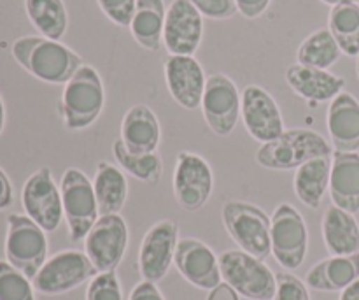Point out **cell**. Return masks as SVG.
<instances>
[{"label": "cell", "instance_id": "obj_1", "mask_svg": "<svg viewBox=\"0 0 359 300\" xmlns=\"http://www.w3.org/2000/svg\"><path fill=\"white\" fill-rule=\"evenodd\" d=\"M13 58L37 79L49 84H67L84 65L69 46L42 35H27L13 42Z\"/></svg>", "mask_w": 359, "mask_h": 300}, {"label": "cell", "instance_id": "obj_2", "mask_svg": "<svg viewBox=\"0 0 359 300\" xmlns=\"http://www.w3.org/2000/svg\"><path fill=\"white\" fill-rule=\"evenodd\" d=\"M332 155V146L321 133L314 130L293 129L263 144L256 153V162L272 171H291L302 167L309 160Z\"/></svg>", "mask_w": 359, "mask_h": 300}, {"label": "cell", "instance_id": "obj_3", "mask_svg": "<svg viewBox=\"0 0 359 300\" xmlns=\"http://www.w3.org/2000/svg\"><path fill=\"white\" fill-rule=\"evenodd\" d=\"M104 102L105 91L100 74L93 67L83 65L63 90L60 111L67 129H88L100 116Z\"/></svg>", "mask_w": 359, "mask_h": 300}, {"label": "cell", "instance_id": "obj_4", "mask_svg": "<svg viewBox=\"0 0 359 300\" xmlns=\"http://www.w3.org/2000/svg\"><path fill=\"white\" fill-rule=\"evenodd\" d=\"M223 221L242 252L258 260L272 253V220L258 206L230 200L223 206Z\"/></svg>", "mask_w": 359, "mask_h": 300}, {"label": "cell", "instance_id": "obj_5", "mask_svg": "<svg viewBox=\"0 0 359 300\" xmlns=\"http://www.w3.org/2000/svg\"><path fill=\"white\" fill-rule=\"evenodd\" d=\"M219 269L224 283L238 295L251 300H273L277 290L276 274L242 249H230L219 256Z\"/></svg>", "mask_w": 359, "mask_h": 300}, {"label": "cell", "instance_id": "obj_6", "mask_svg": "<svg viewBox=\"0 0 359 300\" xmlns=\"http://www.w3.org/2000/svg\"><path fill=\"white\" fill-rule=\"evenodd\" d=\"M48 239L44 230L23 214H9L7 218L6 259L14 269L34 280L46 263Z\"/></svg>", "mask_w": 359, "mask_h": 300}, {"label": "cell", "instance_id": "obj_7", "mask_svg": "<svg viewBox=\"0 0 359 300\" xmlns=\"http://www.w3.org/2000/svg\"><path fill=\"white\" fill-rule=\"evenodd\" d=\"M60 192L70 239L74 242L83 241L97 223L98 206L93 183L77 169H67L62 176Z\"/></svg>", "mask_w": 359, "mask_h": 300}, {"label": "cell", "instance_id": "obj_8", "mask_svg": "<svg viewBox=\"0 0 359 300\" xmlns=\"http://www.w3.org/2000/svg\"><path fill=\"white\" fill-rule=\"evenodd\" d=\"M97 267L91 263L86 253L69 249L56 253L46 260L42 269L34 278V288L44 295H60L81 287L84 281L97 276Z\"/></svg>", "mask_w": 359, "mask_h": 300}, {"label": "cell", "instance_id": "obj_9", "mask_svg": "<svg viewBox=\"0 0 359 300\" xmlns=\"http://www.w3.org/2000/svg\"><path fill=\"white\" fill-rule=\"evenodd\" d=\"M27 216L44 232H55L63 218L62 192L53 179L51 169L42 167L27 179L21 192Z\"/></svg>", "mask_w": 359, "mask_h": 300}, {"label": "cell", "instance_id": "obj_10", "mask_svg": "<svg viewBox=\"0 0 359 300\" xmlns=\"http://www.w3.org/2000/svg\"><path fill=\"white\" fill-rule=\"evenodd\" d=\"M242 97L233 81L224 74L207 77L202 98V111L207 125L216 136L226 137L233 132L241 118Z\"/></svg>", "mask_w": 359, "mask_h": 300}, {"label": "cell", "instance_id": "obj_11", "mask_svg": "<svg viewBox=\"0 0 359 300\" xmlns=\"http://www.w3.org/2000/svg\"><path fill=\"white\" fill-rule=\"evenodd\" d=\"M309 248V235L302 214L290 204H280L272 216V253L284 269H298Z\"/></svg>", "mask_w": 359, "mask_h": 300}, {"label": "cell", "instance_id": "obj_12", "mask_svg": "<svg viewBox=\"0 0 359 300\" xmlns=\"http://www.w3.org/2000/svg\"><path fill=\"white\" fill-rule=\"evenodd\" d=\"M128 246V227L119 214L100 216L84 241L88 259L98 273H111L121 263Z\"/></svg>", "mask_w": 359, "mask_h": 300}, {"label": "cell", "instance_id": "obj_13", "mask_svg": "<svg viewBox=\"0 0 359 300\" xmlns=\"http://www.w3.org/2000/svg\"><path fill=\"white\" fill-rule=\"evenodd\" d=\"M214 178L210 165L200 155L181 153L174 172V195L179 206L186 211L202 209L210 199Z\"/></svg>", "mask_w": 359, "mask_h": 300}, {"label": "cell", "instance_id": "obj_14", "mask_svg": "<svg viewBox=\"0 0 359 300\" xmlns=\"http://www.w3.org/2000/svg\"><path fill=\"white\" fill-rule=\"evenodd\" d=\"M203 37V16L189 0H172L167 9L163 44L170 55L193 56Z\"/></svg>", "mask_w": 359, "mask_h": 300}, {"label": "cell", "instance_id": "obj_15", "mask_svg": "<svg viewBox=\"0 0 359 300\" xmlns=\"http://www.w3.org/2000/svg\"><path fill=\"white\" fill-rule=\"evenodd\" d=\"M177 225L172 220L158 221L147 230L139 253V267L144 281L156 285L167 276L177 249Z\"/></svg>", "mask_w": 359, "mask_h": 300}, {"label": "cell", "instance_id": "obj_16", "mask_svg": "<svg viewBox=\"0 0 359 300\" xmlns=\"http://www.w3.org/2000/svg\"><path fill=\"white\" fill-rule=\"evenodd\" d=\"M241 115L248 132L259 143H270L284 132L279 105L269 91L256 84H251L242 91Z\"/></svg>", "mask_w": 359, "mask_h": 300}, {"label": "cell", "instance_id": "obj_17", "mask_svg": "<svg viewBox=\"0 0 359 300\" xmlns=\"http://www.w3.org/2000/svg\"><path fill=\"white\" fill-rule=\"evenodd\" d=\"M174 263L186 281L202 290H214L221 285L219 259L198 239H181L175 249Z\"/></svg>", "mask_w": 359, "mask_h": 300}, {"label": "cell", "instance_id": "obj_18", "mask_svg": "<svg viewBox=\"0 0 359 300\" xmlns=\"http://www.w3.org/2000/svg\"><path fill=\"white\" fill-rule=\"evenodd\" d=\"M165 79L174 100L188 111L202 105L205 91V74L193 56L170 55L165 62Z\"/></svg>", "mask_w": 359, "mask_h": 300}, {"label": "cell", "instance_id": "obj_19", "mask_svg": "<svg viewBox=\"0 0 359 300\" xmlns=\"http://www.w3.org/2000/svg\"><path fill=\"white\" fill-rule=\"evenodd\" d=\"M328 132L335 151L356 153L359 150V100L342 91L328 107Z\"/></svg>", "mask_w": 359, "mask_h": 300}, {"label": "cell", "instance_id": "obj_20", "mask_svg": "<svg viewBox=\"0 0 359 300\" xmlns=\"http://www.w3.org/2000/svg\"><path fill=\"white\" fill-rule=\"evenodd\" d=\"M330 195L333 206L351 214L359 213V153L335 151L330 176Z\"/></svg>", "mask_w": 359, "mask_h": 300}, {"label": "cell", "instance_id": "obj_21", "mask_svg": "<svg viewBox=\"0 0 359 300\" xmlns=\"http://www.w3.org/2000/svg\"><path fill=\"white\" fill-rule=\"evenodd\" d=\"M286 81L293 91L300 97L312 102H328L333 100L339 93H342L346 86V79L328 70L316 69V67H305L294 63L286 70Z\"/></svg>", "mask_w": 359, "mask_h": 300}, {"label": "cell", "instance_id": "obj_22", "mask_svg": "<svg viewBox=\"0 0 359 300\" xmlns=\"http://www.w3.org/2000/svg\"><path fill=\"white\" fill-rule=\"evenodd\" d=\"M160 123L147 105L137 104L125 115L121 123V141L133 155L156 153L160 144Z\"/></svg>", "mask_w": 359, "mask_h": 300}, {"label": "cell", "instance_id": "obj_23", "mask_svg": "<svg viewBox=\"0 0 359 300\" xmlns=\"http://www.w3.org/2000/svg\"><path fill=\"white\" fill-rule=\"evenodd\" d=\"M323 237L332 256L359 253V225L354 214L332 206L323 218Z\"/></svg>", "mask_w": 359, "mask_h": 300}, {"label": "cell", "instance_id": "obj_24", "mask_svg": "<svg viewBox=\"0 0 359 300\" xmlns=\"http://www.w3.org/2000/svg\"><path fill=\"white\" fill-rule=\"evenodd\" d=\"M359 278V253L332 256L316 263L307 274V285L318 292H342Z\"/></svg>", "mask_w": 359, "mask_h": 300}, {"label": "cell", "instance_id": "obj_25", "mask_svg": "<svg viewBox=\"0 0 359 300\" xmlns=\"http://www.w3.org/2000/svg\"><path fill=\"white\" fill-rule=\"evenodd\" d=\"M165 16L167 11L163 0H137L130 30L133 39L147 51H158L161 48Z\"/></svg>", "mask_w": 359, "mask_h": 300}, {"label": "cell", "instance_id": "obj_26", "mask_svg": "<svg viewBox=\"0 0 359 300\" xmlns=\"http://www.w3.org/2000/svg\"><path fill=\"white\" fill-rule=\"evenodd\" d=\"M95 199H97L98 214H118L123 209L128 195V183L125 174L109 162H100L93 179Z\"/></svg>", "mask_w": 359, "mask_h": 300}, {"label": "cell", "instance_id": "obj_27", "mask_svg": "<svg viewBox=\"0 0 359 300\" xmlns=\"http://www.w3.org/2000/svg\"><path fill=\"white\" fill-rule=\"evenodd\" d=\"M330 176H332V158L319 157L309 160L307 164L297 169L294 193L305 206L318 209L326 190L330 188Z\"/></svg>", "mask_w": 359, "mask_h": 300}, {"label": "cell", "instance_id": "obj_28", "mask_svg": "<svg viewBox=\"0 0 359 300\" xmlns=\"http://www.w3.org/2000/svg\"><path fill=\"white\" fill-rule=\"evenodd\" d=\"M28 20L42 34L51 41H60L69 27L63 0H25Z\"/></svg>", "mask_w": 359, "mask_h": 300}, {"label": "cell", "instance_id": "obj_29", "mask_svg": "<svg viewBox=\"0 0 359 300\" xmlns=\"http://www.w3.org/2000/svg\"><path fill=\"white\" fill-rule=\"evenodd\" d=\"M328 30L335 37L340 51L347 56L359 55V4H340L332 7Z\"/></svg>", "mask_w": 359, "mask_h": 300}, {"label": "cell", "instance_id": "obj_30", "mask_svg": "<svg viewBox=\"0 0 359 300\" xmlns=\"http://www.w3.org/2000/svg\"><path fill=\"white\" fill-rule=\"evenodd\" d=\"M340 55L342 51H340L332 32L328 28H321L302 42L297 53V60L300 65L328 70L330 67L339 62Z\"/></svg>", "mask_w": 359, "mask_h": 300}, {"label": "cell", "instance_id": "obj_31", "mask_svg": "<svg viewBox=\"0 0 359 300\" xmlns=\"http://www.w3.org/2000/svg\"><path fill=\"white\" fill-rule=\"evenodd\" d=\"M112 155H114L116 162L121 165V169H125L133 178L140 179L144 183H149V185H158L160 183L163 167H161V158L156 153L133 155L126 150L125 143L118 139L112 144Z\"/></svg>", "mask_w": 359, "mask_h": 300}, {"label": "cell", "instance_id": "obj_32", "mask_svg": "<svg viewBox=\"0 0 359 300\" xmlns=\"http://www.w3.org/2000/svg\"><path fill=\"white\" fill-rule=\"evenodd\" d=\"M0 300H35L34 287L25 274L0 260Z\"/></svg>", "mask_w": 359, "mask_h": 300}, {"label": "cell", "instance_id": "obj_33", "mask_svg": "<svg viewBox=\"0 0 359 300\" xmlns=\"http://www.w3.org/2000/svg\"><path fill=\"white\" fill-rule=\"evenodd\" d=\"M86 300H123L116 270L97 274L88 287Z\"/></svg>", "mask_w": 359, "mask_h": 300}, {"label": "cell", "instance_id": "obj_34", "mask_svg": "<svg viewBox=\"0 0 359 300\" xmlns=\"http://www.w3.org/2000/svg\"><path fill=\"white\" fill-rule=\"evenodd\" d=\"M98 6L112 23L130 27L135 14L137 0H98Z\"/></svg>", "mask_w": 359, "mask_h": 300}, {"label": "cell", "instance_id": "obj_35", "mask_svg": "<svg viewBox=\"0 0 359 300\" xmlns=\"http://www.w3.org/2000/svg\"><path fill=\"white\" fill-rule=\"evenodd\" d=\"M277 290L273 300H311L307 287L293 274L280 273L276 276Z\"/></svg>", "mask_w": 359, "mask_h": 300}, {"label": "cell", "instance_id": "obj_36", "mask_svg": "<svg viewBox=\"0 0 359 300\" xmlns=\"http://www.w3.org/2000/svg\"><path fill=\"white\" fill-rule=\"evenodd\" d=\"M202 16L210 20H230L237 13L235 0H189Z\"/></svg>", "mask_w": 359, "mask_h": 300}, {"label": "cell", "instance_id": "obj_37", "mask_svg": "<svg viewBox=\"0 0 359 300\" xmlns=\"http://www.w3.org/2000/svg\"><path fill=\"white\" fill-rule=\"evenodd\" d=\"M270 2L272 0H235L238 13L248 18V20H255V18L262 16L269 9Z\"/></svg>", "mask_w": 359, "mask_h": 300}, {"label": "cell", "instance_id": "obj_38", "mask_svg": "<svg viewBox=\"0 0 359 300\" xmlns=\"http://www.w3.org/2000/svg\"><path fill=\"white\" fill-rule=\"evenodd\" d=\"M130 300H165L163 295L156 288V285L149 281H142L137 285L130 294Z\"/></svg>", "mask_w": 359, "mask_h": 300}, {"label": "cell", "instance_id": "obj_39", "mask_svg": "<svg viewBox=\"0 0 359 300\" xmlns=\"http://www.w3.org/2000/svg\"><path fill=\"white\" fill-rule=\"evenodd\" d=\"M13 204V185L6 172L0 169V211L7 209Z\"/></svg>", "mask_w": 359, "mask_h": 300}, {"label": "cell", "instance_id": "obj_40", "mask_svg": "<svg viewBox=\"0 0 359 300\" xmlns=\"http://www.w3.org/2000/svg\"><path fill=\"white\" fill-rule=\"evenodd\" d=\"M207 300H238V294L228 283H221L214 290H210Z\"/></svg>", "mask_w": 359, "mask_h": 300}, {"label": "cell", "instance_id": "obj_41", "mask_svg": "<svg viewBox=\"0 0 359 300\" xmlns=\"http://www.w3.org/2000/svg\"><path fill=\"white\" fill-rule=\"evenodd\" d=\"M340 300H359V278L354 283H351L346 290H342Z\"/></svg>", "mask_w": 359, "mask_h": 300}, {"label": "cell", "instance_id": "obj_42", "mask_svg": "<svg viewBox=\"0 0 359 300\" xmlns=\"http://www.w3.org/2000/svg\"><path fill=\"white\" fill-rule=\"evenodd\" d=\"M4 125H6V107H4V100L0 97V136H2Z\"/></svg>", "mask_w": 359, "mask_h": 300}, {"label": "cell", "instance_id": "obj_43", "mask_svg": "<svg viewBox=\"0 0 359 300\" xmlns=\"http://www.w3.org/2000/svg\"><path fill=\"white\" fill-rule=\"evenodd\" d=\"M321 2L335 7V6H340V4H359V0H321Z\"/></svg>", "mask_w": 359, "mask_h": 300}, {"label": "cell", "instance_id": "obj_44", "mask_svg": "<svg viewBox=\"0 0 359 300\" xmlns=\"http://www.w3.org/2000/svg\"><path fill=\"white\" fill-rule=\"evenodd\" d=\"M356 70H358V79H359V55H358V63H356Z\"/></svg>", "mask_w": 359, "mask_h": 300}]
</instances>
